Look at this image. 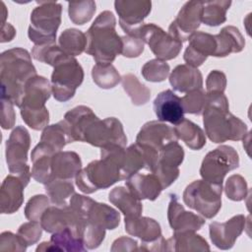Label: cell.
Returning <instances> with one entry per match:
<instances>
[{
    "label": "cell",
    "mask_w": 252,
    "mask_h": 252,
    "mask_svg": "<svg viewBox=\"0 0 252 252\" xmlns=\"http://www.w3.org/2000/svg\"><path fill=\"white\" fill-rule=\"evenodd\" d=\"M202 114L206 135L213 143L239 141L247 135V125L229 112L228 100L223 93H206Z\"/></svg>",
    "instance_id": "6da1fadb"
},
{
    "label": "cell",
    "mask_w": 252,
    "mask_h": 252,
    "mask_svg": "<svg viewBox=\"0 0 252 252\" xmlns=\"http://www.w3.org/2000/svg\"><path fill=\"white\" fill-rule=\"evenodd\" d=\"M124 155L125 148L118 145L101 148L100 159L91 161L75 177L78 188L83 193L92 194L122 180L121 168Z\"/></svg>",
    "instance_id": "7a4b0ae2"
},
{
    "label": "cell",
    "mask_w": 252,
    "mask_h": 252,
    "mask_svg": "<svg viewBox=\"0 0 252 252\" xmlns=\"http://www.w3.org/2000/svg\"><path fill=\"white\" fill-rule=\"evenodd\" d=\"M34 76H36V70L27 49L15 47L2 52L0 56L1 98H6L20 107L26 84Z\"/></svg>",
    "instance_id": "3957f363"
},
{
    "label": "cell",
    "mask_w": 252,
    "mask_h": 252,
    "mask_svg": "<svg viewBox=\"0 0 252 252\" xmlns=\"http://www.w3.org/2000/svg\"><path fill=\"white\" fill-rule=\"evenodd\" d=\"M116 19L110 11L101 12L86 32V53L96 64H111L122 52V39L115 30Z\"/></svg>",
    "instance_id": "277c9868"
},
{
    "label": "cell",
    "mask_w": 252,
    "mask_h": 252,
    "mask_svg": "<svg viewBox=\"0 0 252 252\" xmlns=\"http://www.w3.org/2000/svg\"><path fill=\"white\" fill-rule=\"evenodd\" d=\"M51 90L54 98L65 102L71 99L84 80V70L75 57L62 52L51 64Z\"/></svg>",
    "instance_id": "5b68a950"
},
{
    "label": "cell",
    "mask_w": 252,
    "mask_h": 252,
    "mask_svg": "<svg viewBox=\"0 0 252 252\" xmlns=\"http://www.w3.org/2000/svg\"><path fill=\"white\" fill-rule=\"evenodd\" d=\"M31 14L28 35L34 45L53 44L61 24L62 5L54 1L39 2Z\"/></svg>",
    "instance_id": "8992f818"
},
{
    "label": "cell",
    "mask_w": 252,
    "mask_h": 252,
    "mask_svg": "<svg viewBox=\"0 0 252 252\" xmlns=\"http://www.w3.org/2000/svg\"><path fill=\"white\" fill-rule=\"evenodd\" d=\"M222 184L206 180H195L186 186L183 192L185 205L206 219H213L221 208Z\"/></svg>",
    "instance_id": "52a82bcc"
},
{
    "label": "cell",
    "mask_w": 252,
    "mask_h": 252,
    "mask_svg": "<svg viewBox=\"0 0 252 252\" xmlns=\"http://www.w3.org/2000/svg\"><path fill=\"white\" fill-rule=\"evenodd\" d=\"M31 146L29 131L24 126H17L6 142V161L11 174L17 175L27 186L32 172L28 165V152Z\"/></svg>",
    "instance_id": "ba28073f"
},
{
    "label": "cell",
    "mask_w": 252,
    "mask_h": 252,
    "mask_svg": "<svg viewBox=\"0 0 252 252\" xmlns=\"http://www.w3.org/2000/svg\"><path fill=\"white\" fill-rule=\"evenodd\" d=\"M69 206L76 211L87 222L104 229H114L119 225L120 215L112 207L98 203L90 197L74 194Z\"/></svg>",
    "instance_id": "9c48e42d"
},
{
    "label": "cell",
    "mask_w": 252,
    "mask_h": 252,
    "mask_svg": "<svg viewBox=\"0 0 252 252\" xmlns=\"http://www.w3.org/2000/svg\"><path fill=\"white\" fill-rule=\"evenodd\" d=\"M239 166L237 152L230 146L222 145L209 152L201 164L200 174L208 182L222 184L227 172Z\"/></svg>",
    "instance_id": "30bf717a"
},
{
    "label": "cell",
    "mask_w": 252,
    "mask_h": 252,
    "mask_svg": "<svg viewBox=\"0 0 252 252\" xmlns=\"http://www.w3.org/2000/svg\"><path fill=\"white\" fill-rule=\"evenodd\" d=\"M83 142L100 149L109 145H118L125 148L127 137L122 123L117 118L108 117L100 120L97 117L86 129Z\"/></svg>",
    "instance_id": "8fae6325"
},
{
    "label": "cell",
    "mask_w": 252,
    "mask_h": 252,
    "mask_svg": "<svg viewBox=\"0 0 252 252\" xmlns=\"http://www.w3.org/2000/svg\"><path fill=\"white\" fill-rule=\"evenodd\" d=\"M136 37L147 43L157 59L162 61L175 58L181 51L183 44L155 24H144L139 29Z\"/></svg>",
    "instance_id": "7c38bea8"
},
{
    "label": "cell",
    "mask_w": 252,
    "mask_h": 252,
    "mask_svg": "<svg viewBox=\"0 0 252 252\" xmlns=\"http://www.w3.org/2000/svg\"><path fill=\"white\" fill-rule=\"evenodd\" d=\"M183 159L184 150L177 141L169 142L159 150L158 162L152 173L158 178L163 189L170 186L178 178V166Z\"/></svg>",
    "instance_id": "4fadbf2b"
},
{
    "label": "cell",
    "mask_w": 252,
    "mask_h": 252,
    "mask_svg": "<svg viewBox=\"0 0 252 252\" xmlns=\"http://www.w3.org/2000/svg\"><path fill=\"white\" fill-rule=\"evenodd\" d=\"M114 8L119 16V25L128 35L136 36L144 20L151 13L149 0H116Z\"/></svg>",
    "instance_id": "5bb4252c"
},
{
    "label": "cell",
    "mask_w": 252,
    "mask_h": 252,
    "mask_svg": "<svg viewBox=\"0 0 252 252\" xmlns=\"http://www.w3.org/2000/svg\"><path fill=\"white\" fill-rule=\"evenodd\" d=\"M203 2L188 1L186 2L176 18L168 27V33L176 39L184 42L194 33L202 23Z\"/></svg>",
    "instance_id": "9a60e30c"
},
{
    "label": "cell",
    "mask_w": 252,
    "mask_h": 252,
    "mask_svg": "<svg viewBox=\"0 0 252 252\" xmlns=\"http://www.w3.org/2000/svg\"><path fill=\"white\" fill-rule=\"evenodd\" d=\"M245 224L246 218L243 215H236L224 222H211L210 238L216 247L221 250L230 249L243 232Z\"/></svg>",
    "instance_id": "2e32d148"
},
{
    "label": "cell",
    "mask_w": 252,
    "mask_h": 252,
    "mask_svg": "<svg viewBox=\"0 0 252 252\" xmlns=\"http://www.w3.org/2000/svg\"><path fill=\"white\" fill-rule=\"evenodd\" d=\"M188 40L189 45L183 55L186 65L198 68L207 60L208 56H214L217 48L215 35L204 32H195Z\"/></svg>",
    "instance_id": "e0dca14e"
},
{
    "label": "cell",
    "mask_w": 252,
    "mask_h": 252,
    "mask_svg": "<svg viewBox=\"0 0 252 252\" xmlns=\"http://www.w3.org/2000/svg\"><path fill=\"white\" fill-rule=\"evenodd\" d=\"M52 93L51 84L42 76H34L28 81L20 106L25 111H41L46 109L45 102Z\"/></svg>",
    "instance_id": "ac0fdd59"
},
{
    "label": "cell",
    "mask_w": 252,
    "mask_h": 252,
    "mask_svg": "<svg viewBox=\"0 0 252 252\" xmlns=\"http://www.w3.org/2000/svg\"><path fill=\"white\" fill-rule=\"evenodd\" d=\"M170 201L167 208L168 223L174 232L183 231H197L205 224L204 218L187 212L179 203L175 194H170Z\"/></svg>",
    "instance_id": "d6986e66"
},
{
    "label": "cell",
    "mask_w": 252,
    "mask_h": 252,
    "mask_svg": "<svg viewBox=\"0 0 252 252\" xmlns=\"http://www.w3.org/2000/svg\"><path fill=\"white\" fill-rule=\"evenodd\" d=\"M172 141H177L173 128L156 120L144 124L136 137V143L149 146L158 152Z\"/></svg>",
    "instance_id": "ffe728a7"
},
{
    "label": "cell",
    "mask_w": 252,
    "mask_h": 252,
    "mask_svg": "<svg viewBox=\"0 0 252 252\" xmlns=\"http://www.w3.org/2000/svg\"><path fill=\"white\" fill-rule=\"evenodd\" d=\"M96 118L97 116L90 107L79 105L66 112L64 119L60 122L67 133L70 143L76 141L83 142V136L86 129Z\"/></svg>",
    "instance_id": "44dd1931"
},
{
    "label": "cell",
    "mask_w": 252,
    "mask_h": 252,
    "mask_svg": "<svg viewBox=\"0 0 252 252\" xmlns=\"http://www.w3.org/2000/svg\"><path fill=\"white\" fill-rule=\"evenodd\" d=\"M154 111L160 122H169L176 125L184 119L181 98L171 90H165L156 96Z\"/></svg>",
    "instance_id": "7402d4cb"
},
{
    "label": "cell",
    "mask_w": 252,
    "mask_h": 252,
    "mask_svg": "<svg viewBox=\"0 0 252 252\" xmlns=\"http://www.w3.org/2000/svg\"><path fill=\"white\" fill-rule=\"evenodd\" d=\"M24 182L14 174L3 180L0 189V211L2 214L16 213L24 202Z\"/></svg>",
    "instance_id": "603a6c76"
},
{
    "label": "cell",
    "mask_w": 252,
    "mask_h": 252,
    "mask_svg": "<svg viewBox=\"0 0 252 252\" xmlns=\"http://www.w3.org/2000/svg\"><path fill=\"white\" fill-rule=\"evenodd\" d=\"M125 180L126 187L139 200L155 201L163 190L158 178L154 173H135Z\"/></svg>",
    "instance_id": "cb8c5ba5"
},
{
    "label": "cell",
    "mask_w": 252,
    "mask_h": 252,
    "mask_svg": "<svg viewBox=\"0 0 252 252\" xmlns=\"http://www.w3.org/2000/svg\"><path fill=\"white\" fill-rule=\"evenodd\" d=\"M54 152L44 143L39 142L32 151L31 159L32 162V177L42 184H47L52 180V170H51V158Z\"/></svg>",
    "instance_id": "d4e9b609"
},
{
    "label": "cell",
    "mask_w": 252,
    "mask_h": 252,
    "mask_svg": "<svg viewBox=\"0 0 252 252\" xmlns=\"http://www.w3.org/2000/svg\"><path fill=\"white\" fill-rule=\"evenodd\" d=\"M169 83L174 91L189 93L203 87V77L198 68L186 64L176 66L169 75Z\"/></svg>",
    "instance_id": "484cf974"
},
{
    "label": "cell",
    "mask_w": 252,
    "mask_h": 252,
    "mask_svg": "<svg viewBox=\"0 0 252 252\" xmlns=\"http://www.w3.org/2000/svg\"><path fill=\"white\" fill-rule=\"evenodd\" d=\"M82 169L80 156L72 151L57 152L51 158L52 179H72Z\"/></svg>",
    "instance_id": "4316f807"
},
{
    "label": "cell",
    "mask_w": 252,
    "mask_h": 252,
    "mask_svg": "<svg viewBox=\"0 0 252 252\" xmlns=\"http://www.w3.org/2000/svg\"><path fill=\"white\" fill-rule=\"evenodd\" d=\"M83 239L76 236L70 228L52 233L48 242H42L36 247V251H66V252H78L85 251Z\"/></svg>",
    "instance_id": "83f0119b"
},
{
    "label": "cell",
    "mask_w": 252,
    "mask_h": 252,
    "mask_svg": "<svg viewBox=\"0 0 252 252\" xmlns=\"http://www.w3.org/2000/svg\"><path fill=\"white\" fill-rule=\"evenodd\" d=\"M217 48L215 57H225L230 53H237L243 50L245 40L236 27L226 26L222 28L220 33L215 34Z\"/></svg>",
    "instance_id": "f1b7e54d"
},
{
    "label": "cell",
    "mask_w": 252,
    "mask_h": 252,
    "mask_svg": "<svg viewBox=\"0 0 252 252\" xmlns=\"http://www.w3.org/2000/svg\"><path fill=\"white\" fill-rule=\"evenodd\" d=\"M125 230L132 236L141 238L142 242H151L161 236L159 223L148 217L125 218Z\"/></svg>",
    "instance_id": "f546056e"
},
{
    "label": "cell",
    "mask_w": 252,
    "mask_h": 252,
    "mask_svg": "<svg viewBox=\"0 0 252 252\" xmlns=\"http://www.w3.org/2000/svg\"><path fill=\"white\" fill-rule=\"evenodd\" d=\"M108 200L113 204L125 218L140 217L143 212L141 200H139L128 188L118 186L113 188L108 194Z\"/></svg>",
    "instance_id": "4dcf8cb0"
},
{
    "label": "cell",
    "mask_w": 252,
    "mask_h": 252,
    "mask_svg": "<svg viewBox=\"0 0 252 252\" xmlns=\"http://www.w3.org/2000/svg\"><path fill=\"white\" fill-rule=\"evenodd\" d=\"M167 251H210V246L195 231L174 232L167 239Z\"/></svg>",
    "instance_id": "1f68e13d"
},
{
    "label": "cell",
    "mask_w": 252,
    "mask_h": 252,
    "mask_svg": "<svg viewBox=\"0 0 252 252\" xmlns=\"http://www.w3.org/2000/svg\"><path fill=\"white\" fill-rule=\"evenodd\" d=\"M177 139L182 140L191 150H201L206 145V135L204 131L194 122L183 119L173 128Z\"/></svg>",
    "instance_id": "d6a6232c"
},
{
    "label": "cell",
    "mask_w": 252,
    "mask_h": 252,
    "mask_svg": "<svg viewBox=\"0 0 252 252\" xmlns=\"http://www.w3.org/2000/svg\"><path fill=\"white\" fill-rule=\"evenodd\" d=\"M45 186V192L50 202L58 207H67L71 197L75 194L74 184L70 179L54 178Z\"/></svg>",
    "instance_id": "836d02e7"
},
{
    "label": "cell",
    "mask_w": 252,
    "mask_h": 252,
    "mask_svg": "<svg viewBox=\"0 0 252 252\" xmlns=\"http://www.w3.org/2000/svg\"><path fill=\"white\" fill-rule=\"evenodd\" d=\"M59 47L69 56L82 54L87 47L86 33L77 29L65 30L58 38Z\"/></svg>",
    "instance_id": "e575fe53"
},
{
    "label": "cell",
    "mask_w": 252,
    "mask_h": 252,
    "mask_svg": "<svg viewBox=\"0 0 252 252\" xmlns=\"http://www.w3.org/2000/svg\"><path fill=\"white\" fill-rule=\"evenodd\" d=\"M231 1L217 0L203 2L202 22L210 27H217L226 21V12Z\"/></svg>",
    "instance_id": "d590c367"
},
{
    "label": "cell",
    "mask_w": 252,
    "mask_h": 252,
    "mask_svg": "<svg viewBox=\"0 0 252 252\" xmlns=\"http://www.w3.org/2000/svg\"><path fill=\"white\" fill-rule=\"evenodd\" d=\"M147 162L145 155L137 143L132 144L125 149V155L123 159V165L121 168L122 180L132 176L142 168H146Z\"/></svg>",
    "instance_id": "8d00e7d4"
},
{
    "label": "cell",
    "mask_w": 252,
    "mask_h": 252,
    "mask_svg": "<svg viewBox=\"0 0 252 252\" xmlns=\"http://www.w3.org/2000/svg\"><path fill=\"white\" fill-rule=\"evenodd\" d=\"M121 82L124 91L130 96L133 104L143 105L150 100L151 91L135 75L126 74L121 78Z\"/></svg>",
    "instance_id": "74e56055"
},
{
    "label": "cell",
    "mask_w": 252,
    "mask_h": 252,
    "mask_svg": "<svg viewBox=\"0 0 252 252\" xmlns=\"http://www.w3.org/2000/svg\"><path fill=\"white\" fill-rule=\"evenodd\" d=\"M94 82L101 89H112L121 81L120 74L112 64H95L92 69Z\"/></svg>",
    "instance_id": "f35d334b"
},
{
    "label": "cell",
    "mask_w": 252,
    "mask_h": 252,
    "mask_svg": "<svg viewBox=\"0 0 252 252\" xmlns=\"http://www.w3.org/2000/svg\"><path fill=\"white\" fill-rule=\"evenodd\" d=\"M40 142L47 145L56 153L62 151L63 148L70 143L67 133L60 121L56 124L48 125L43 129Z\"/></svg>",
    "instance_id": "ab89813d"
},
{
    "label": "cell",
    "mask_w": 252,
    "mask_h": 252,
    "mask_svg": "<svg viewBox=\"0 0 252 252\" xmlns=\"http://www.w3.org/2000/svg\"><path fill=\"white\" fill-rule=\"evenodd\" d=\"M95 10V2L93 0L68 3L69 18L75 25L88 23L93 18Z\"/></svg>",
    "instance_id": "60d3db41"
},
{
    "label": "cell",
    "mask_w": 252,
    "mask_h": 252,
    "mask_svg": "<svg viewBox=\"0 0 252 252\" xmlns=\"http://www.w3.org/2000/svg\"><path fill=\"white\" fill-rule=\"evenodd\" d=\"M170 71L169 65L162 60L153 59L145 63L142 68V75L149 82H162L166 79Z\"/></svg>",
    "instance_id": "b9f144b4"
},
{
    "label": "cell",
    "mask_w": 252,
    "mask_h": 252,
    "mask_svg": "<svg viewBox=\"0 0 252 252\" xmlns=\"http://www.w3.org/2000/svg\"><path fill=\"white\" fill-rule=\"evenodd\" d=\"M181 102L184 113L200 115L203 113L205 108L206 93L202 89L191 91L186 93V94L181 98Z\"/></svg>",
    "instance_id": "7bdbcfd3"
},
{
    "label": "cell",
    "mask_w": 252,
    "mask_h": 252,
    "mask_svg": "<svg viewBox=\"0 0 252 252\" xmlns=\"http://www.w3.org/2000/svg\"><path fill=\"white\" fill-rule=\"evenodd\" d=\"M50 206V200L45 195H35L32 197L26 205L25 217L32 221L40 222L44 211Z\"/></svg>",
    "instance_id": "ee69618b"
},
{
    "label": "cell",
    "mask_w": 252,
    "mask_h": 252,
    "mask_svg": "<svg viewBox=\"0 0 252 252\" xmlns=\"http://www.w3.org/2000/svg\"><path fill=\"white\" fill-rule=\"evenodd\" d=\"M224 191L228 199L237 202L241 201L245 199L248 192L247 182L241 175L233 174L227 178Z\"/></svg>",
    "instance_id": "f6af8a7d"
},
{
    "label": "cell",
    "mask_w": 252,
    "mask_h": 252,
    "mask_svg": "<svg viewBox=\"0 0 252 252\" xmlns=\"http://www.w3.org/2000/svg\"><path fill=\"white\" fill-rule=\"evenodd\" d=\"M105 237V229L86 221L83 229L82 239L87 249L97 248Z\"/></svg>",
    "instance_id": "bcb514c9"
},
{
    "label": "cell",
    "mask_w": 252,
    "mask_h": 252,
    "mask_svg": "<svg viewBox=\"0 0 252 252\" xmlns=\"http://www.w3.org/2000/svg\"><path fill=\"white\" fill-rule=\"evenodd\" d=\"M42 226L37 221H32L23 223L19 229L17 234L21 237V239L28 245H32L36 243L42 234Z\"/></svg>",
    "instance_id": "7dc6e473"
},
{
    "label": "cell",
    "mask_w": 252,
    "mask_h": 252,
    "mask_svg": "<svg viewBox=\"0 0 252 252\" xmlns=\"http://www.w3.org/2000/svg\"><path fill=\"white\" fill-rule=\"evenodd\" d=\"M21 116L25 123L33 130H41L48 126L49 112L47 108L41 111L21 110Z\"/></svg>",
    "instance_id": "c3c4849f"
},
{
    "label": "cell",
    "mask_w": 252,
    "mask_h": 252,
    "mask_svg": "<svg viewBox=\"0 0 252 252\" xmlns=\"http://www.w3.org/2000/svg\"><path fill=\"white\" fill-rule=\"evenodd\" d=\"M121 39L123 44L121 54L123 56L128 58L138 57L144 51L145 42L141 38L126 34L124 36H121Z\"/></svg>",
    "instance_id": "681fc988"
},
{
    "label": "cell",
    "mask_w": 252,
    "mask_h": 252,
    "mask_svg": "<svg viewBox=\"0 0 252 252\" xmlns=\"http://www.w3.org/2000/svg\"><path fill=\"white\" fill-rule=\"evenodd\" d=\"M28 245L21 239L18 234L10 231H4L0 235L1 251H25Z\"/></svg>",
    "instance_id": "f907efd6"
},
{
    "label": "cell",
    "mask_w": 252,
    "mask_h": 252,
    "mask_svg": "<svg viewBox=\"0 0 252 252\" xmlns=\"http://www.w3.org/2000/svg\"><path fill=\"white\" fill-rule=\"evenodd\" d=\"M206 93H223L226 87V77L223 72L213 70L206 80Z\"/></svg>",
    "instance_id": "816d5d0a"
},
{
    "label": "cell",
    "mask_w": 252,
    "mask_h": 252,
    "mask_svg": "<svg viewBox=\"0 0 252 252\" xmlns=\"http://www.w3.org/2000/svg\"><path fill=\"white\" fill-rule=\"evenodd\" d=\"M1 126L3 129H11L15 125L16 120L14 104L6 98H1Z\"/></svg>",
    "instance_id": "f5cc1de1"
},
{
    "label": "cell",
    "mask_w": 252,
    "mask_h": 252,
    "mask_svg": "<svg viewBox=\"0 0 252 252\" xmlns=\"http://www.w3.org/2000/svg\"><path fill=\"white\" fill-rule=\"evenodd\" d=\"M137 241L126 236H122L114 240L111 246V251H134L138 250Z\"/></svg>",
    "instance_id": "db71d44e"
},
{
    "label": "cell",
    "mask_w": 252,
    "mask_h": 252,
    "mask_svg": "<svg viewBox=\"0 0 252 252\" xmlns=\"http://www.w3.org/2000/svg\"><path fill=\"white\" fill-rule=\"evenodd\" d=\"M140 250H142V251H167V239H165L161 235L154 241L142 242Z\"/></svg>",
    "instance_id": "11a10c76"
},
{
    "label": "cell",
    "mask_w": 252,
    "mask_h": 252,
    "mask_svg": "<svg viewBox=\"0 0 252 252\" xmlns=\"http://www.w3.org/2000/svg\"><path fill=\"white\" fill-rule=\"evenodd\" d=\"M16 34V30L9 23L2 25L1 28V42L10 41L14 38Z\"/></svg>",
    "instance_id": "9f6ffc18"
}]
</instances>
